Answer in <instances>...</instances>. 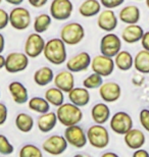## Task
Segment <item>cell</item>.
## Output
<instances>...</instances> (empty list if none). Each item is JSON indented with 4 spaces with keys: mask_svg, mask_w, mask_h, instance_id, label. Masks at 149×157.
<instances>
[{
    "mask_svg": "<svg viewBox=\"0 0 149 157\" xmlns=\"http://www.w3.org/2000/svg\"><path fill=\"white\" fill-rule=\"evenodd\" d=\"M133 156L134 157H149V152L145 149H136L134 153H133Z\"/></svg>",
    "mask_w": 149,
    "mask_h": 157,
    "instance_id": "obj_42",
    "label": "cell"
},
{
    "mask_svg": "<svg viewBox=\"0 0 149 157\" xmlns=\"http://www.w3.org/2000/svg\"><path fill=\"white\" fill-rule=\"evenodd\" d=\"M7 115H8L7 107H6L4 103L0 102V125L5 124L6 119H7Z\"/></svg>",
    "mask_w": 149,
    "mask_h": 157,
    "instance_id": "obj_39",
    "label": "cell"
},
{
    "mask_svg": "<svg viewBox=\"0 0 149 157\" xmlns=\"http://www.w3.org/2000/svg\"><path fill=\"white\" fill-rule=\"evenodd\" d=\"M2 2V0H0V3H1Z\"/></svg>",
    "mask_w": 149,
    "mask_h": 157,
    "instance_id": "obj_48",
    "label": "cell"
},
{
    "mask_svg": "<svg viewBox=\"0 0 149 157\" xmlns=\"http://www.w3.org/2000/svg\"><path fill=\"white\" fill-rule=\"evenodd\" d=\"M109 125L113 133L124 136L133 128V118L125 111H118L110 117Z\"/></svg>",
    "mask_w": 149,
    "mask_h": 157,
    "instance_id": "obj_8",
    "label": "cell"
},
{
    "mask_svg": "<svg viewBox=\"0 0 149 157\" xmlns=\"http://www.w3.org/2000/svg\"><path fill=\"white\" fill-rule=\"evenodd\" d=\"M55 87H57L63 93H69L75 87V76L71 71H61L54 76L53 78Z\"/></svg>",
    "mask_w": 149,
    "mask_h": 157,
    "instance_id": "obj_17",
    "label": "cell"
},
{
    "mask_svg": "<svg viewBox=\"0 0 149 157\" xmlns=\"http://www.w3.org/2000/svg\"><path fill=\"white\" fill-rule=\"evenodd\" d=\"M28 2L30 3L31 6H33L35 8H40L42 7L48 2V0H28Z\"/></svg>",
    "mask_w": 149,
    "mask_h": 157,
    "instance_id": "obj_41",
    "label": "cell"
},
{
    "mask_svg": "<svg viewBox=\"0 0 149 157\" xmlns=\"http://www.w3.org/2000/svg\"><path fill=\"white\" fill-rule=\"evenodd\" d=\"M4 65H5V57L0 53V70L4 68Z\"/></svg>",
    "mask_w": 149,
    "mask_h": 157,
    "instance_id": "obj_46",
    "label": "cell"
},
{
    "mask_svg": "<svg viewBox=\"0 0 149 157\" xmlns=\"http://www.w3.org/2000/svg\"><path fill=\"white\" fill-rule=\"evenodd\" d=\"M15 127L22 133H30L34 128V118L26 112H21L15 117Z\"/></svg>",
    "mask_w": 149,
    "mask_h": 157,
    "instance_id": "obj_29",
    "label": "cell"
},
{
    "mask_svg": "<svg viewBox=\"0 0 149 157\" xmlns=\"http://www.w3.org/2000/svg\"><path fill=\"white\" fill-rule=\"evenodd\" d=\"M43 153L34 144H26L20 150V157H42Z\"/></svg>",
    "mask_w": 149,
    "mask_h": 157,
    "instance_id": "obj_34",
    "label": "cell"
},
{
    "mask_svg": "<svg viewBox=\"0 0 149 157\" xmlns=\"http://www.w3.org/2000/svg\"><path fill=\"white\" fill-rule=\"evenodd\" d=\"M88 143L96 149H104L109 144V133L102 124H96L88 128L86 132Z\"/></svg>",
    "mask_w": 149,
    "mask_h": 157,
    "instance_id": "obj_4",
    "label": "cell"
},
{
    "mask_svg": "<svg viewBox=\"0 0 149 157\" xmlns=\"http://www.w3.org/2000/svg\"><path fill=\"white\" fill-rule=\"evenodd\" d=\"M4 48H5V39H4V36L0 33V53L3 52Z\"/></svg>",
    "mask_w": 149,
    "mask_h": 157,
    "instance_id": "obj_43",
    "label": "cell"
},
{
    "mask_svg": "<svg viewBox=\"0 0 149 157\" xmlns=\"http://www.w3.org/2000/svg\"><path fill=\"white\" fill-rule=\"evenodd\" d=\"M45 40L39 33H32L27 37L25 42V53L29 58H37L43 53Z\"/></svg>",
    "mask_w": 149,
    "mask_h": 157,
    "instance_id": "obj_12",
    "label": "cell"
},
{
    "mask_svg": "<svg viewBox=\"0 0 149 157\" xmlns=\"http://www.w3.org/2000/svg\"><path fill=\"white\" fill-rule=\"evenodd\" d=\"M141 45L143 47V49L149 51V31L148 32H144L143 36L141 38Z\"/></svg>",
    "mask_w": 149,
    "mask_h": 157,
    "instance_id": "obj_40",
    "label": "cell"
},
{
    "mask_svg": "<svg viewBox=\"0 0 149 157\" xmlns=\"http://www.w3.org/2000/svg\"><path fill=\"white\" fill-rule=\"evenodd\" d=\"M85 38V29L80 23H69L60 30V39L65 45L74 46L81 43Z\"/></svg>",
    "mask_w": 149,
    "mask_h": 157,
    "instance_id": "obj_3",
    "label": "cell"
},
{
    "mask_svg": "<svg viewBox=\"0 0 149 157\" xmlns=\"http://www.w3.org/2000/svg\"><path fill=\"white\" fill-rule=\"evenodd\" d=\"M122 88L116 82H106L102 83L99 87V96L105 103L116 102L120 98Z\"/></svg>",
    "mask_w": 149,
    "mask_h": 157,
    "instance_id": "obj_15",
    "label": "cell"
},
{
    "mask_svg": "<svg viewBox=\"0 0 149 157\" xmlns=\"http://www.w3.org/2000/svg\"><path fill=\"white\" fill-rule=\"evenodd\" d=\"M125 2V0H100L101 5L104 6L105 8L113 9L119 7Z\"/></svg>",
    "mask_w": 149,
    "mask_h": 157,
    "instance_id": "obj_37",
    "label": "cell"
},
{
    "mask_svg": "<svg viewBox=\"0 0 149 157\" xmlns=\"http://www.w3.org/2000/svg\"><path fill=\"white\" fill-rule=\"evenodd\" d=\"M74 5L71 0H52L50 4V15L56 21H66L71 17Z\"/></svg>",
    "mask_w": 149,
    "mask_h": 157,
    "instance_id": "obj_11",
    "label": "cell"
},
{
    "mask_svg": "<svg viewBox=\"0 0 149 157\" xmlns=\"http://www.w3.org/2000/svg\"><path fill=\"white\" fill-rule=\"evenodd\" d=\"M69 143L65 136L52 135L48 137L42 144V149L50 155H60L68 149Z\"/></svg>",
    "mask_w": 149,
    "mask_h": 157,
    "instance_id": "obj_13",
    "label": "cell"
},
{
    "mask_svg": "<svg viewBox=\"0 0 149 157\" xmlns=\"http://www.w3.org/2000/svg\"><path fill=\"white\" fill-rule=\"evenodd\" d=\"M29 65V56L25 52H10L5 57V71L9 74L24 71Z\"/></svg>",
    "mask_w": 149,
    "mask_h": 157,
    "instance_id": "obj_5",
    "label": "cell"
},
{
    "mask_svg": "<svg viewBox=\"0 0 149 157\" xmlns=\"http://www.w3.org/2000/svg\"><path fill=\"white\" fill-rule=\"evenodd\" d=\"M119 17H116V12L109 8L102 10L98 13L97 17V26L104 32H112L118 27Z\"/></svg>",
    "mask_w": 149,
    "mask_h": 157,
    "instance_id": "obj_16",
    "label": "cell"
},
{
    "mask_svg": "<svg viewBox=\"0 0 149 157\" xmlns=\"http://www.w3.org/2000/svg\"><path fill=\"white\" fill-rule=\"evenodd\" d=\"M138 1H140V0H138Z\"/></svg>",
    "mask_w": 149,
    "mask_h": 157,
    "instance_id": "obj_49",
    "label": "cell"
},
{
    "mask_svg": "<svg viewBox=\"0 0 149 157\" xmlns=\"http://www.w3.org/2000/svg\"><path fill=\"white\" fill-rule=\"evenodd\" d=\"M103 83V77L100 76L99 74H96L93 71L90 76H88L83 81V87L87 88L88 90H93L99 88Z\"/></svg>",
    "mask_w": 149,
    "mask_h": 157,
    "instance_id": "obj_33",
    "label": "cell"
},
{
    "mask_svg": "<svg viewBox=\"0 0 149 157\" xmlns=\"http://www.w3.org/2000/svg\"><path fill=\"white\" fill-rule=\"evenodd\" d=\"M115 64L116 67L122 71H128L134 67V57L129 51L120 50L115 56Z\"/></svg>",
    "mask_w": 149,
    "mask_h": 157,
    "instance_id": "obj_25",
    "label": "cell"
},
{
    "mask_svg": "<svg viewBox=\"0 0 149 157\" xmlns=\"http://www.w3.org/2000/svg\"><path fill=\"white\" fill-rule=\"evenodd\" d=\"M124 141H125L126 145L129 147L130 149L136 150L139 148H142L146 141V137H145L144 133L138 128H131L129 132L124 135Z\"/></svg>",
    "mask_w": 149,
    "mask_h": 157,
    "instance_id": "obj_19",
    "label": "cell"
},
{
    "mask_svg": "<svg viewBox=\"0 0 149 157\" xmlns=\"http://www.w3.org/2000/svg\"><path fill=\"white\" fill-rule=\"evenodd\" d=\"M43 55L47 61L54 65H61L66 61V45L60 38H52L45 43Z\"/></svg>",
    "mask_w": 149,
    "mask_h": 157,
    "instance_id": "obj_1",
    "label": "cell"
},
{
    "mask_svg": "<svg viewBox=\"0 0 149 157\" xmlns=\"http://www.w3.org/2000/svg\"><path fill=\"white\" fill-rule=\"evenodd\" d=\"M101 11V3L98 0H85L79 7V13L84 17H93Z\"/></svg>",
    "mask_w": 149,
    "mask_h": 157,
    "instance_id": "obj_26",
    "label": "cell"
},
{
    "mask_svg": "<svg viewBox=\"0 0 149 157\" xmlns=\"http://www.w3.org/2000/svg\"><path fill=\"white\" fill-rule=\"evenodd\" d=\"M14 151V145L9 142L5 135L0 134V154L1 155H10Z\"/></svg>",
    "mask_w": 149,
    "mask_h": 157,
    "instance_id": "obj_35",
    "label": "cell"
},
{
    "mask_svg": "<svg viewBox=\"0 0 149 157\" xmlns=\"http://www.w3.org/2000/svg\"><path fill=\"white\" fill-rule=\"evenodd\" d=\"M91 56L88 52L82 51L74 55L66 61V70L72 73H80L87 71L91 64Z\"/></svg>",
    "mask_w": 149,
    "mask_h": 157,
    "instance_id": "obj_14",
    "label": "cell"
},
{
    "mask_svg": "<svg viewBox=\"0 0 149 157\" xmlns=\"http://www.w3.org/2000/svg\"><path fill=\"white\" fill-rule=\"evenodd\" d=\"M146 1V5H147V7L149 8V0H145Z\"/></svg>",
    "mask_w": 149,
    "mask_h": 157,
    "instance_id": "obj_47",
    "label": "cell"
},
{
    "mask_svg": "<svg viewBox=\"0 0 149 157\" xmlns=\"http://www.w3.org/2000/svg\"><path fill=\"white\" fill-rule=\"evenodd\" d=\"M8 4H11V5H15V6H18L21 5L22 3L24 2V0H5Z\"/></svg>",
    "mask_w": 149,
    "mask_h": 157,
    "instance_id": "obj_44",
    "label": "cell"
},
{
    "mask_svg": "<svg viewBox=\"0 0 149 157\" xmlns=\"http://www.w3.org/2000/svg\"><path fill=\"white\" fill-rule=\"evenodd\" d=\"M144 34V30L138 24L127 25L122 32V39L127 44H135L141 41L142 36Z\"/></svg>",
    "mask_w": 149,
    "mask_h": 157,
    "instance_id": "obj_21",
    "label": "cell"
},
{
    "mask_svg": "<svg viewBox=\"0 0 149 157\" xmlns=\"http://www.w3.org/2000/svg\"><path fill=\"white\" fill-rule=\"evenodd\" d=\"M58 119L56 112L53 111H47L45 113L40 114L37 121V127L39 128L41 133H49L53 128H55L56 124H57Z\"/></svg>",
    "mask_w": 149,
    "mask_h": 157,
    "instance_id": "obj_22",
    "label": "cell"
},
{
    "mask_svg": "<svg viewBox=\"0 0 149 157\" xmlns=\"http://www.w3.org/2000/svg\"><path fill=\"white\" fill-rule=\"evenodd\" d=\"M28 106L32 111H35L37 113H45V112L49 111L50 109V104L45 98L42 97H33L28 100Z\"/></svg>",
    "mask_w": 149,
    "mask_h": 157,
    "instance_id": "obj_31",
    "label": "cell"
},
{
    "mask_svg": "<svg viewBox=\"0 0 149 157\" xmlns=\"http://www.w3.org/2000/svg\"><path fill=\"white\" fill-rule=\"evenodd\" d=\"M101 156L102 157H118L119 155L115 152H105V153H103Z\"/></svg>",
    "mask_w": 149,
    "mask_h": 157,
    "instance_id": "obj_45",
    "label": "cell"
},
{
    "mask_svg": "<svg viewBox=\"0 0 149 157\" xmlns=\"http://www.w3.org/2000/svg\"><path fill=\"white\" fill-rule=\"evenodd\" d=\"M69 102L74 103L79 107H84L89 104L91 96L90 92L85 87H74L68 93Z\"/></svg>",
    "mask_w": 149,
    "mask_h": 157,
    "instance_id": "obj_18",
    "label": "cell"
},
{
    "mask_svg": "<svg viewBox=\"0 0 149 157\" xmlns=\"http://www.w3.org/2000/svg\"><path fill=\"white\" fill-rule=\"evenodd\" d=\"M52 24V17L50 14L40 13L34 20V30L36 33L42 34L49 29Z\"/></svg>",
    "mask_w": 149,
    "mask_h": 157,
    "instance_id": "obj_32",
    "label": "cell"
},
{
    "mask_svg": "<svg viewBox=\"0 0 149 157\" xmlns=\"http://www.w3.org/2000/svg\"><path fill=\"white\" fill-rule=\"evenodd\" d=\"M63 136H65V140L68 141L69 145H72L73 147L78 149L84 148L86 146V144L88 143L86 132L79 124L65 127V131Z\"/></svg>",
    "mask_w": 149,
    "mask_h": 157,
    "instance_id": "obj_7",
    "label": "cell"
},
{
    "mask_svg": "<svg viewBox=\"0 0 149 157\" xmlns=\"http://www.w3.org/2000/svg\"><path fill=\"white\" fill-rule=\"evenodd\" d=\"M34 82L39 87H45L50 84L54 78L53 71L48 67H43L37 70L34 74Z\"/></svg>",
    "mask_w": 149,
    "mask_h": 157,
    "instance_id": "obj_27",
    "label": "cell"
},
{
    "mask_svg": "<svg viewBox=\"0 0 149 157\" xmlns=\"http://www.w3.org/2000/svg\"><path fill=\"white\" fill-rule=\"evenodd\" d=\"M32 23V17L30 11L27 8L17 6L12 8L9 12V24L14 30L24 31L30 27Z\"/></svg>",
    "mask_w": 149,
    "mask_h": 157,
    "instance_id": "obj_6",
    "label": "cell"
},
{
    "mask_svg": "<svg viewBox=\"0 0 149 157\" xmlns=\"http://www.w3.org/2000/svg\"><path fill=\"white\" fill-rule=\"evenodd\" d=\"M91 68L94 73L99 74L102 77L110 76L115 71L116 64L112 57L104 54H98L91 59Z\"/></svg>",
    "mask_w": 149,
    "mask_h": 157,
    "instance_id": "obj_9",
    "label": "cell"
},
{
    "mask_svg": "<svg viewBox=\"0 0 149 157\" xmlns=\"http://www.w3.org/2000/svg\"><path fill=\"white\" fill-rule=\"evenodd\" d=\"M141 18V11L136 5H127L120 9L119 13V20L124 24L132 25L138 24Z\"/></svg>",
    "mask_w": 149,
    "mask_h": 157,
    "instance_id": "obj_23",
    "label": "cell"
},
{
    "mask_svg": "<svg viewBox=\"0 0 149 157\" xmlns=\"http://www.w3.org/2000/svg\"><path fill=\"white\" fill-rule=\"evenodd\" d=\"M8 91L14 99V101L18 104H25L29 100V93L26 86L18 81H14L8 85Z\"/></svg>",
    "mask_w": 149,
    "mask_h": 157,
    "instance_id": "obj_20",
    "label": "cell"
},
{
    "mask_svg": "<svg viewBox=\"0 0 149 157\" xmlns=\"http://www.w3.org/2000/svg\"><path fill=\"white\" fill-rule=\"evenodd\" d=\"M139 121H140V124L144 130L149 133V109H142L140 111V114H139Z\"/></svg>",
    "mask_w": 149,
    "mask_h": 157,
    "instance_id": "obj_36",
    "label": "cell"
},
{
    "mask_svg": "<svg viewBox=\"0 0 149 157\" xmlns=\"http://www.w3.org/2000/svg\"><path fill=\"white\" fill-rule=\"evenodd\" d=\"M122 50V40L120 38L112 32L104 35L100 41V52L109 57H115Z\"/></svg>",
    "mask_w": 149,
    "mask_h": 157,
    "instance_id": "obj_10",
    "label": "cell"
},
{
    "mask_svg": "<svg viewBox=\"0 0 149 157\" xmlns=\"http://www.w3.org/2000/svg\"><path fill=\"white\" fill-rule=\"evenodd\" d=\"M91 117L95 124H105L110 118V109L108 105L105 102L95 104L91 109Z\"/></svg>",
    "mask_w": 149,
    "mask_h": 157,
    "instance_id": "obj_24",
    "label": "cell"
},
{
    "mask_svg": "<svg viewBox=\"0 0 149 157\" xmlns=\"http://www.w3.org/2000/svg\"><path fill=\"white\" fill-rule=\"evenodd\" d=\"M9 24V13L3 8H0V31L5 29Z\"/></svg>",
    "mask_w": 149,
    "mask_h": 157,
    "instance_id": "obj_38",
    "label": "cell"
},
{
    "mask_svg": "<svg viewBox=\"0 0 149 157\" xmlns=\"http://www.w3.org/2000/svg\"><path fill=\"white\" fill-rule=\"evenodd\" d=\"M134 67L140 74H149V51L143 49L135 55Z\"/></svg>",
    "mask_w": 149,
    "mask_h": 157,
    "instance_id": "obj_28",
    "label": "cell"
},
{
    "mask_svg": "<svg viewBox=\"0 0 149 157\" xmlns=\"http://www.w3.org/2000/svg\"><path fill=\"white\" fill-rule=\"evenodd\" d=\"M56 115L60 124L65 127L79 124L83 119V111L79 106L75 105L74 103L63 102L61 105L58 106L56 110Z\"/></svg>",
    "mask_w": 149,
    "mask_h": 157,
    "instance_id": "obj_2",
    "label": "cell"
},
{
    "mask_svg": "<svg viewBox=\"0 0 149 157\" xmlns=\"http://www.w3.org/2000/svg\"><path fill=\"white\" fill-rule=\"evenodd\" d=\"M44 98L49 102L50 105L58 107L65 102V94L57 87H52L45 91Z\"/></svg>",
    "mask_w": 149,
    "mask_h": 157,
    "instance_id": "obj_30",
    "label": "cell"
}]
</instances>
